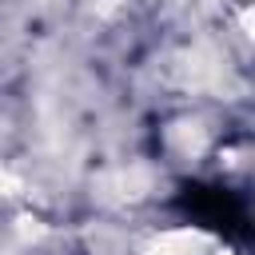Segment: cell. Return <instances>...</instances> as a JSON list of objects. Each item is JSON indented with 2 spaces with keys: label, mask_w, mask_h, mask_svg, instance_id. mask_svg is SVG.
Here are the masks:
<instances>
[{
  "label": "cell",
  "mask_w": 255,
  "mask_h": 255,
  "mask_svg": "<svg viewBox=\"0 0 255 255\" xmlns=\"http://www.w3.org/2000/svg\"><path fill=\"white\" fill-rule=\"evenodd\" d=\"M16 195H20V183H16V175H12V171L0 163V211H4V207H8Z\"/></svg>",
  "instance_id": "obj_1"
}]
</instances>
